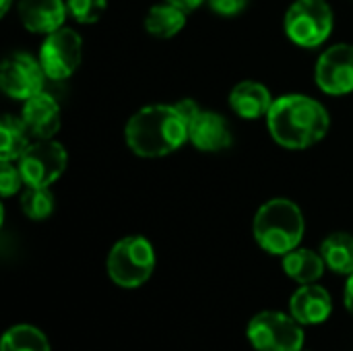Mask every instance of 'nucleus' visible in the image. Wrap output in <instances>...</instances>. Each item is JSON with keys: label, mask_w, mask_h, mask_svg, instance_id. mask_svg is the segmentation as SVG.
Masks as SVG:
<instances>
[{"label": "nucleus", "mask_w": 353, "mask_h": 351, "mask_svg": "<svg viewBox=\"0 0 353 351\" xmlns=\"http://www.w3.org/2000/svg\"><path fill=\"white\" fill-rule=\"evenodd\" d=\"M46 79L48 77H46L39 60L25 52H14V54L6 56L0 66V87L12 99L25 101V99L41 93Z\"/></svg>", "instance_id": "9"}, {"label": "nucleus", "mask_w": 353, "mask_h": 351, "mask_svg": "<svg viewBox=\"0 0 353 351\" xmlns=\"http://www.w3.org/2000/svg\"><path fill=\"white\" fill-rule=\"evenodd\" d=\"M273 101L275 99L271 91L259 81H242L230 93L232 110L244 120H259L263 116L267 118Z\"/></svg>", "instance_id": "15"}, {"label": "nucleus", "mask_w": 353, "mask_h": 351, "mask_svg": "<svg viewBox=\"0 0 353 351\" xmlns=\"http://www.w3.org/2000/svg\"><path fill=\"white\" fill-rule=\"evenodd\" d=\"M321 254L325 259V265L339 273V275H352L353 273V236L345 232L331 234L321 244Z\"/></svg>", "instance_id": "19"}, {"label": "nucleus", "mask_w": 353, "mask_h": 351, "mask_svg": "<svg viewBox=\"0 0 353 351\" xmlns=\"http://www.w3.org/2000/svg\"><path fill=\"white\" fill-rule=\"evenodd\" d=\"M248 341L256 351H302L304 329L292 317L275 310L256 314L246 329Z\"/></svg>", "instance_id": "6"}, {"label": "nucleus", "mask_w": 353, "mask_h": 351, "mask_svg": "<svg viewBox=\"0 0 353 351\" xmlns=\"http://www.w3.org/2000/svg\"><path fill=\"white\" fill-rule=\"evenodd\" d=\"M306 221L302 209L290 199H271L254 215L252 232L256 244L275 257L296 250L304 238Z\"/></svg>", "instance_id": "3"}, {"label": "nucleus", "mask_w": 353, "mask_h": 351, "mask_svg": "<svg viewBox=\"0 0 353 351\" xmlns=\"http://www.w3.org/2000/svg\"><path fill=\"white\" fill-rule=\"evenodd\" d=\"M333 312V300L329 292L316 283L302 285L298 292H294L290 300V314L306 327L323 325Z\"/></svg>", "instance_id": "13"}, {"label": "nucleus", "mask_w": 353, "mask_h": 351, "mask_svg": "<svg viewBox=\"0 0 353 351\" xmlns=\"http://www.w3.org/2000/svg\"><path fill=\"white\" fill-rule=\"evenodd\" d=\"M174 106H176V110L180 112V116L184 118V122H186L188 126H190V122H192V120L201 114V110H203L194 99H180V101H176Z\"/></svg>", "instance_id": "25"}, {"label": "nucleus", "mask_w": 353, "mask_h": 351, "mask_svg": "<svg viewBox=\"0 0 353 351\" xmlns=\"http://www.w3.org/2000/svg\"><path fill=\"white\" fill-rule=\"evenodd\" d=\"M155 269L153 244L143 236H126L118 240L108 254L110 279L126 290L141 288Z\"/></svg>", "instance_id": "4"}, {"label": "nucleus", "mask_w": 353, "mask_h": 351, "mask_svg": "<svg viewBox=\"0 0 353 351\" xmlns=\"http://www.w3.org/2000/svg\"><path fill=\"white\" fill-rule=\"evenodd\" d=\"M316 85L327 95L353 93V43H335L327 48L314 68Z\"/></svg>", "instance_id": "10"}, {"label": "nucleus", "mask_w": 353, "mask_h": 351, "mask_svg": "<svg viewBox=\"0 0 353 351\" xmlns=\"http://www.w3.org/2000/svg\"><path fill=\"white\" fill-rule=\"evenodd\" d=\"M267 126L277 145L285 149H308L327 137L331 116L314 97L290 93L273 101L267 114Z\"/></svg>", "instance_id": "1"}, {"label": "nucleus", "mask_w": 353, "mask_h": 351, "mask_svg": "<svg viewBox=\"0 0 353 351\" xmlns=\"http://www.w3.org/2000/svg\"><path fill=\"white\" fill-rule=\"evenodd\" d=\"M343 300H345V308L353 314V273L350 275L347 283H345V298Z\"/></svg>", "instance_id": "27"}, {"label": "nucleus", "mask_w": 353, "mask_h": 351, "mask_svg": "<svg viewBox=\"0 0 353 351\" xmlns=\"http://www.w3.org/2000/svg\"><path fill=\"white\" fill-rule=\"evenodd\" d=\"M283 265V271L290 279L302 283V285H308V283H316L327 265H325V259L321 252H314V250H308V248H296L292 252H288L281 261Z\"/></svg>", "instance_id": "16"}, {"label": "nucleus", "mask_w": 353, "mask_h": 351, "mask_svg": "<svg viewBox=\"0 0 353 351\" xmlns=\"http://www.w3.org/2000/svg\"><path fill=\"white\" fill-rule=\"evenodd\" d=\"M128 149L145 159L165 157L188 141V124L176 106L153 103L130 116L124 128Z\"/></svg>", "instance_id": "2"}, {"label": "nucleus", "mask_w": 353, "mask_h": 351, "mask_svg": "<svg viewBox=\"0 0 353 351\" xmlns=\"http://www.w3.org/2000/svg\"><path fill=\"white\" fill-rule=\"evenodd\" d=\"M10 4H12V0H2V2H0V14H2V17H4V14L8 12Z\"/></svg>", "instance_id": "28"}, {"label": "nucleus", "mask_w": 353, "mask_h": 351, "mask_svg": "<svg viewBox=\"0 0 353 351\" xmlns=\"http://www.w3.org/2000/svg\"><path fill=\"white\" fill-rule=\"evenodd\" d=\"M188 141L205 153H217L228 149L234 143L232 128L228 120L209 110H201V114L188 126Z\"/></svg>", "instance_id": "11"}, {"label": "nucleus", "mask_w": 353, "mask_h": 351, "mask_svg": "<svg viewBox=\"0 0 353 351\" xmlns=\"http://www.w3.org/2000/svg\"><path fill=\"white\" fill-rule=\"evenodd\" d=\"M17 10L27 31L48 35L64 27L68 6L62 0H19Z\"/></svg>", "instance_id": "14"}, {"label": "nucleus", "mask_w": 353, "mask_h": 351, "mask_svg": "<svg viewBox=\"0 0 353 351\" xmlns=\"http://www.w3.org/2000/svg\"><path fill=\"white\" fill-rule=\"evenodd\" d=\"M186 25V12L170 2H161L149 8L145 17V29L149 35L159 39H170L178 35Z\"/></svg>", "instance_id": "17"}, {"label": "nucleus", "mask_w": 353, "mask_h": 351, "mask_svg": "<svg viewBox=\"0 0 353 351\" xmlns=\"http://www.w3.org/2000/svg\"><path fill=\"white\" fill-rule=\"evenodd\" d=\"M250 0H207L209 8L221 17H236L240 14L246 6H248Z\"/></svg>", "instance_id": "24"}, {"label": "nucleus", "mask_w": 353, "mask_h": 351, "mask_svg": "<svg viewBox=\"0 0 353 351\" xmlns=\"http://www.w3.org/2000/svg\"><path fill=\"white\" fill-rule=\"evenodd\" d=\"M2 351H52L48 337L31 327V325H17L8 329L0 343Z\"/></svg>", "instance_id": "20"}, {"label": "nucleus", "mask_w": 353, "mask_h": 351, "mask_svg": "<svg viewBox=\"0 0 353 351\" xmlns=\"http://www.w3.org/2000/svg\"><path fill=\"white\" fill-rule=\"evenodd\" d=\"M68 6V14L83 25H93L97 23L105 8H108V0H66Z\"/></svg>", "instance_id": "22"}, {"label": "nucleus", "mask_w": 353, "mask_h": 351, "mask_svg": "<svg viewBox=\"0 0 353 351\" xmlns=\"http://www.w3.org/2000/svg\"><path fill=\"white\" fill-rule=\"evenodd\" d=\"M50 81H66L83 62V39L70 27H60L46 35L37 56Z\"/></svg>", "instance_id": "8"}, {"label": "nucleus", "mask_w": 353, "mask_h": 351, "mask_svg": "<svg viewBox=\"0 0 353 351\" xmlns=\"http://www.w3.org/2000/svg\"><path fill=\"white\" fill-rule=\"evenodd\" d=\"M21 120L33 139H54L60 130V108L52 95L41 91L23 101Z\"/></svg>", "instance_id": "12"}, {"label": "nucleus", "mask_w": 353, "mask_h": 351, "mask_svg": "<svg viewBox=\"0 0 353 351\" xmlns=\"http://www.w3.org/2000/svg\"><path fill=\"white\" fill-rule=\"evenodd\" d=\"M31 132L17 116H4L0 120V161H19L27 151Z\"/></svg>", "instance_id": "18"}, {"label": "nucleus", "mask_w": 353, "mask_h": 351, "mask_svg": "<svg viewBox=\"0 0 353 351\" xmlns=\"http://www.w3.org/2000/svg\"><path fill=\"white\" fill-rule=\"evenodd\" d=\"M21 209L33 221H43L54 213V194L50 186H27L21 194Z\"/></svg>", "instance_id": "21"}, {"label": "nucleus", "mask_w": 353, "mask_h": 351, "mask_svg": "<svg viewBox=\"0 0 353 351\" xmlns=\"http://www.w3.org/2000/svg\"><path fill=\"white\" fill-rule=\"evenodd\" d=\"M165 2H170V4H174V6L182 8L184 12H192V10H196L201 4H205L207 0H165Z\"/></svg>", "instance_id": "26"}, {"label": "nucleus", "mask_w": 353, "mask_h": 351, "mask_svg": "<svg viewBox=\"0 0 353 351\" xmlns=\"http://www.w3.org/2000/svg\"><path fill=\"white\" fill-rule=\"evenodd\" d=\"M17 166L25 186H52L66 172L68 153L54 139H35Z\"/></svg>", "instance_id": "7"}, {"label": "nucleus", "mask_w": 353, "mask_h": 351, "mask_svg": "<svg viewBox=\"0 0 353 351\" xmlns=\"http://www.w3.org/2000/svg\"><path fill=\"white\" fill-rule=\"evenodd\" d=\"M335 27V14L327 0H294L285 12V35L300 48L323 46Z\"/></svg>", "instance_id": "5"}, {"label": "nucleus", "mask_w": 353, "mask_h": 351, "mask_svg": "<svg viewBox=\"0 0 353 351\" xmlns=\"http://www.w3.org/2000/svg\"><path fill=\"white\" fill-rule=\"evenodd\" d=\"M21 186H25V182H23L19 166H14V161H0V192H2V197L6 199V197L19 192Z\"/></svg>", "instance_id": "23"}]
</instances>
